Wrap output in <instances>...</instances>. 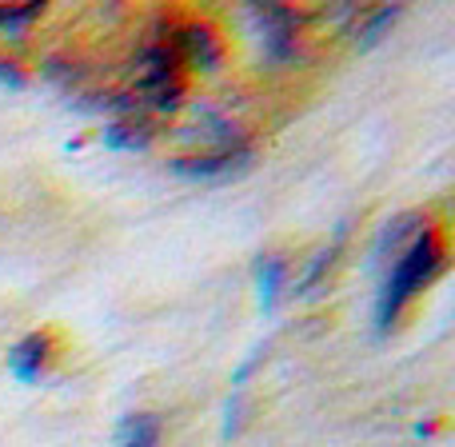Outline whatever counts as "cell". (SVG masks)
<instances>
[{
    "label": "cell",
    "mask_w": 455,
    "mask_h": 447,
    "mask_svg": "<svg viewBox=\"0 0 455 447\" xmlns=\"http://www.w3.org/2000/svg\"><path fill=\"white\" fill-rule=\"evenodd\" d=\"M448 267V232L440 224L427 220L416 232V240L408 248H400L392 259L384 264V283L376 296V331L387 336L395 328L408 304Z\"/></svg>",
    "instance_id": "cell-1"
},
{
    "label": "cell",
    "mask_w": 455,
    "mask_h": 447,
    "mask_svg": "<svg viewBox=\"0 0 455 447\" xmlns=\"http://www.w3.org/2000/svg\"><path fill=\"white\" fill-rule=\"evenodd\" d=\"M248 20L256 24L264 56L272 64H296L299 60V24L307 20V12L288 4H251Z\"/></svg>",
    "instance_id": "cell-2"
},
{
    "label": "cell",
    "mask_w": 455,
    "mask_h": 447,
    "mask_svg": "<svg viewBox=\"0 0 455 447\" xmlns=\"http://www.w3.org/2000/svg\"><path fill=\"white\" fill-rule=\"evenodd\" d=\"M168 40H172V52L184 72H220L228 56L224 36L204 20H180L176 28H168Z\"/></svg>",
    "instance_id": "cell-3"
},
{
    "label": "cell",
    "mask_w": 455,
    "mask_h": 447,
    "mask_svg": "<svg viewBox=\"0 0 455 447\" xmlns=\"http://www.w3.org/2000/svg\"><path fill=\"white\" fill-rule=\"evenodd\" d=\"M256 160V148L243 144V148H224V152H192V156H176L172 172L184 180H228V176L243 172V168Z\"/></svg>",
    "instance_id": "cell-4"
},
{
    "label": "cell",
    "mask_w": 455,
    "mask_h": 447,
    "mask_svg": "<svg viewBox=\"0 0 455 447\" xmlns=\"http://www.w3.org/2000/svg\"><path fill=\"white\" fill-rule=\"evenodd\" d=\"M56 355V339L52 331H28L24 339H16L8 347V371H12L16 384H40V376L48 371Z\"/></svg>",
    "instance_id": "cell-5"
},
{
    "label": "cell",
    "mask_w": 455,
    "mask_h": 447,
    "mask_svg": "<svg viewBox=\"0 0 455 447\" xmlns=\"http://www.w3.org/2000/svg\"><path fill=\"white\" fill-rule=\"evenodd\" d=\"M160 440H164V424L156 411H132L116 427V447H160Z\"/></svg>",
    "instance_id": "cell-6"
},
{
    "label": "cell",
    "mask_w": 455,
    "mask_h": 447,
    "mask_svg": "<svg viewBox=\"0 0 455 447\" xmlns=\"http://www.w3.org/2000/svg\"><path fill=\"white\" fill-rule=\"evenodd\" d=\"M283 283H288V256L280 251H267L256 264V291H259V307L264 312H275V299H280Z\"/></svg>",
    "instance_id": "cell-7"
},
{
    "label": "cell",
    "mask_w": 455,
    "mask_h": 447,
    "mask_svg": "<svg viewBox=\"0 0 455 447\" xmlns=\"http://www.w3.org/2000/svg\"><path fill=\"white\" fill-rule=\"evenodd\" d=\"M403 8L400 4H379V8H355V16H352V32H355V44L360 48H371V44H379L384 40V32L395 24V16H400Z\"/></svg>",
    "instance_id": "cell-8"
},
{
    "label": "cell",
    "mask_w": 455,
    "mask_h": 447,
    "mask_svg": "<svg viewBox=\"0 0 455 447\" xmlns=\"http://www.w3.org/2000/svg\"><path fill=\"white\" fill-rule=\"evenodd\" d=\"M100 140H104V148H112V152H144L152 140V132L144 120L128 116V120H116V124L104 128Z\"/></svg>",
    "instance_id": "cell-9"
},
{
    "label": "cell",
    "mask_w": 455,
    "mask_h": 447,
    "mask_svg": "<svg viewBox=\"0 0 455 447\" xmlns=\"http://www.w3.org/2000/svg\"><path fill=\"white\" fill-rule=\"evenodd\" d=\"M344 240H347V224H339V227H336V235H331V240L323 243L320 251H315V256H312V264H307V267H304V275H299V280H296V288H291V291H296V296H304V291H312L315 283L323 280V272H328V267H331V259L339 256V248H344Z\"/></svg>",
    "instance_id": "cell-10"
},
{
    "label": "cell",
    "mask_w": 455,
    "mask_h": 447,
    "mask_svg": "<svg viewBox=\"0 0 455 447\" xmlns=\"http://www.w3.org/2000/svg\"><path fill=\"white\" fill-rule=\"evenodd\" d=\"M44 16L40 0H24V4H0V40H20L32 24Z\"/></svg>",
    "instance_id": "cell-11"
},
{
    "label": "cell",
    "mask_w": 455,
    "mask_h": 447,
    "mask_svg": "<svg viewBox=\"0 0 455 447\" xmlns=\"http://www.w3.org/2000/svg\"><path fill=\"white\" fill-rule=\"evenodd\" d=\"M224 435H232L235 432V427H240V416H243V392H240V387H235V392H232V400H228V411H224Z\"/></svg>",
    "instance_id": "cell-12"
}]
</instances>
